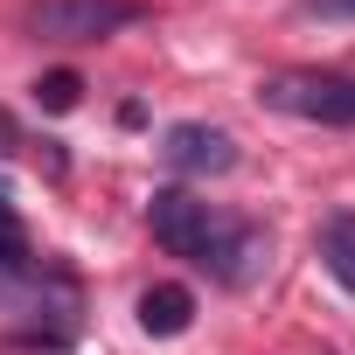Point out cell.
<instances>
[{"mask_svg": "<svg viewBox=\"0 0 355 355\" xmlns=\"http://www.w3.org/2000/svg\"><path fill=\"white\" fill-rule=\"evenodd\" d=\"M146 223H153V237H160L174 258H189V265L209 272L216 286H251V279L265 272V251H272L265 230H251V223H237V216L196 202L189 189H153Z\"/></svg>", "mask_w": 355, "mask_h": 355, "instance_id": "6da1fadb", "label": "cell"}, {"mask_svg": "<svg viewBox=\"0 0 355 355\" xmlns=\"http://www.w3.org/2000/svg\"><path fill=\"white\" fill-rule=\"evenodd\" d=\"M139 15H146L139 0H28V8H21V28H28L35 42L77 49V42H105V35L132 28Z\"/></svg>", "mask_w": 355, "mask_h": 355, "instance_id": "7a4b0ae2", "label": "cell"}, {"mask_svg": "<svg viewBox=\"0 0 355 355\" xmlns=\"http://www.w3.org/2000/svg\"><path fill=\"white\" fill-rule=\"evenodd\" d=\"M258 98L286 119H313V125H355V77L341 70H279L258 84Z\"/></svg>", "mask_w": 355, "mask_h": 355, "instance_id": "3957f363", "label": "cell"}, {"mask_svg": "<svg viewBox=\"0 0 355 355\" xmlns=\"http://www.w3.org/2000/svg\"><path fill=\"white\" fill-rule=\"evenodd\" d=\"M160 153H167V167H182V174H230L237 167V139L223 125H202V119L174 125Z\"/></svg>", "mask_w": 355, "mask_h": 355, "instance_id": "277c9868", "label": "cell"}, {"mask_svg": "<svg viewBox=\"0 0 355 355\" xmlns=\"http://www.w3.org/2000/svg\"><path fill=\"white\" fill-rule=\"evenodd\" d=\"M139 327H146L153 341L189 334V327H196V293H189V286H174V279L146 286V293H139Z\"/></svg>", "mask_w": 355, "mask_h": 355, "instance_id": "5b68a950", "label": "cell"}, {"mask_svg": "<svg viewBox=\"0 0 355 355\" xmlns=\"http://www.w3.org/2000/svg\"><path fill=\"white\" fill-rule=\"evenodd\" d=\"M320 265L334 272L341 293H355V209H334L320 223Z\"/></svg>", "mask_w": 355, "mask_h": 355, "instance_id": "8992f818", "label": "cell"}, {"mask_svg": "<svg viewBox=\"0 0 355 355\" xmlns=\"http://www.w3.org/2000/svg\"><path fill=\"white\" fill-rule=\"evenodd\" d=\"M21 265H35V258H28V230H21V216L8 209V196H0V272L15 279Z\"/></svg>", "mask_w": 355, "mask_h": 355, "instance_id": "52a82bcc", "label": "cell"}, {"mask_svg": "<svg viewBox=\"0 0 355 355\" xmlns=\"http://www.w3.org/2000/svg\"><path fill=\"white\" fill-rule=\"evenodd\" d=\"M77 91H84V84H77L70 70H49V77L35 84V105H49V112H70V105H77Z\"/></svg>", "mask_w": 355, "mask_h": 355, "instance_id": "ba28073f", "label": "cell"}, {"mask_svg": "<svg viewBox=\"0 0 355 355\" xmlns=\"http://www.w3.org/2000/svg\"><path fill=\"white\" fill-rule=\"evenodd\" d=\"M15 146H21V132H15V119H8V112H0V153H15Z\"/></svg>", "mask_w": 355, "mask_h": 355, "instance_id": "9c48e42d", "label": "cell"}, {"mask_svg": "<svg viewBox=\"0 0 355 355\" xmlns=\"http://www.w3.org/2000/svg\"><path fill=\"white\" fill-rule=\"evenodd\" d=\"M327 8H334V15H355V0H327Z\"/></svg>", "mask_w": 355, "mask_h": 355, "instance_id": "30bf717a", "label": "cell"}]
</instances>
